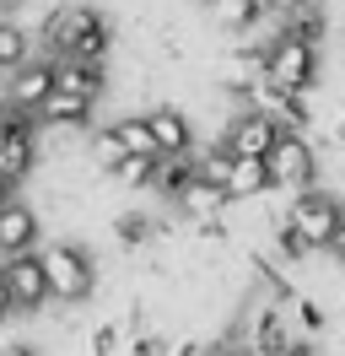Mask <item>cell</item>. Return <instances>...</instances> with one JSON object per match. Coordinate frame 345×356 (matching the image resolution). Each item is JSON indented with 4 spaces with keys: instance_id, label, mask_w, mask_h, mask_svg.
Segmentation results:
<instances>
[{
    "instance_id": "cell-4",
    "label": "cell",
    "mask_w": 345,
    "mask_h": 356,
    "mask_svg": "<svg viewBox=\"0 0 345 356\" xmlns=\"http://www.w3.org/2000/svg\"><path fill=\"white\" fill-rule=\"evenodd\" d=\"M264 173H270V189H286V195L313 189V178H319V152H313V140L297 135V130H286L275 140V152L264 156Z\"/></svg>"
},
{
    "instance_id": "cell-6",
    "label": "cell",
    "mask_w": 345,
    "mask_h": 356,
    "mask_svg": "<svg viewBox=\"0 0 345 356\" xmlns=\"http://www.w3.org/2000/svg\"><path fill=\"white\" fill-rule=\"evenodd\" d=\"M286 135V124H280L270 108H243L227 119V130H221V146L232 156H248V162H264V156L275 152V140Z\"/></svg>"
},
{
    "instance_id": "cell-5",
    "label": "cell",
    "mask_w": 345,
    "mask_h": 356,
    "mask_svg": "<svg viewBox=\"0 0 345 356\" xmlns=\"http://www.w3.org/2000/svg\"><path fill=\"white\" fill-rule=\"evenodd\" d=\"M340 216H345V205L329 195V189H302V195H291V211H286V227H297L302 232V243L313 248H329V238H335V227H340Z\"/></svg>"
},
{
    "instance_id": "cell-29",
    "label": "cell",
    "mask_w": 345,
    "mask_h": 356,
    "mask_svg": "<svg viewBox=\"0 0 345 356\" xmlns=\"http://www.w3.org/2000/svg\"><path fill=\"white\" fill-rule=\"evenodd\" d=\"M0 356H38V351H33V346H22V340H6V346H0Z\"/></svg>"
},
{
    "instance_id": "cell-28",
    "label": "cell",
    "mask_w": 345,
    "mask_h": 356,
    "mask_svg": "<svg viewBox=\"0 0 345 356\" xmlns=\"http://www.w3.org/2000/svg\"><path fill=\"white\" fill-rule=\"evenodd\" d=\"M329 254L345 265V216H340V227H335V238H329Z\"/></svg>"
},
{
    "instance_id": "cell-10",
    "label": "cell",
    "mask_w": 345,
    "mask_h": 356,
    "mask_svg": "<svg viewBox=\"0 0 345 356\" xmlns=\"http://www.w3.org/2000/svg\"><path fill=\"white\" fill-rule=\"evenodd\" d=\"M146 124H151V135H157V152H162V156H189L194 152V124H189V113H184V108L162 103V108L146 113Z\"/></svg>"
},
{
    "instance_id": "cell-11",
    "label": "cell",
    "mask_w": 345,
    "mask_h": 356,
    "mask_svg": "<svg viewBox=\"0 0 345 356\" xmlns=\"http://www.w3.org/2000/svg\"><path fill=\"white\" fill-rule=\"evenodd\" d=\"M54 87L70 92V97H86V103H97L108 87V65H97V60H54Z\"/></svg>"
},
{
    "instance_id": "cell-16",
    "label": "cell",
    "mask_w": 345,
    "mask_h": 356,
    "mask_svg": "<svg viewBox=\"0 0 345 356\" xmlns=\"http://www.w3.org/2000/svg\"><path fill=\"white\" fill-rule=\"evenodd\" d=\"M92 108L97 103H86V97H70V92L54 87V97L38 108V124H49V130H81L86 119H92Z\"/></svg>"
},
{
    "instance_id": "cell-33",
    "label": "cell",
    "mask_w": 345,
    "mask_h": 356,
    "mask_svg": "<svg viewBox=\"0 0 345 356\" xmlns=\"http://www.w3.org/2000/svg\"><path fill=\"white\" fill-rule=\"evenodd\" d=\"M22 6H27V0H0V17H6V11H22Z\"/></svg>"
},
{
    "instance_id": "cell-9",
    "label": "cell",
    "mask_w": 345,
    "mask_h": 356,
    "mask_svg": "<svg viewBox=\"0 0 345 356\" xmlns=\"http://www.w3.org/2000/svg\"><path fill=\"white\" fill-rule=\"evenodd\" d=\"M38 211L22 200L0 205V259H17V254H38Z\"/></svg>"
},
{
    "instance_id": "cell-15",
    "label": "cell",
    "mask_w": 345,
    "mask_h": 356,
    "mask_svg": "<svg viewBox=\"0 0 345 356\" xmlns=\"http://www.w3.org/2000/svg\"><path fill=\"white\" fill-rule=\"evenodd\" d=\"M211 17H216V27L221 33H232V38H248L270 11L259 6V0H211Z\"/></svg>"
},
{
    "instance_id": "cell-20",
    "label": "cell",
    "mask_w": 345,
    "mask_h": 356,
    "mask_svg": "<svg viewBox=\"0 0 345 356\" xmlns=\"http://www.w3.org/2000/svg\"><path fill=\"white\" fill-rule=\"evenodd\" d=\"M108 130H113V140H119L129 156H162L157 152V135H151V124H146V113H129V119L108 124Z\"/></svg>"
},
{
    "instance_id": "cell-13",
    "label": "cell",
    "mask_w": 345,
    "mask_h": 356,
    "mask_svg": "<svg viewBox=\"0 0 345 356\" xmlns=\"http://www.w3.org/2000/svg\"><path fill=\"white\" fill-rule=\"evenodd\" d=\"M194 152L189 156H157V173H151V195H162V200H184V189L194 184Z\"/></svg>"
},
{
    "instance_id": "cell-18",
    "label": "cell",
    "mask_w": 345,
    "mask_h": 356,
    "mask_svg": "<svg viewBox=\"0 0 345 356\" xmlns=\"http://www.w3.org/2000/svg\"><path fill=\"white\" fill-rule=\"evenodd\" d=\"M270 189V173H264V162H248V156H237L232 173H227V195L232 200H259Z\"/></svg>"
},
{
    "instance_id": "cell-24",
    "label": "cell",
    "mask_w": 345,
    "mask_h": 356,
    "mask_svg": "<svg viewBox=\"0 0 345 356\" xmlns=\"http://www.w3.org/2000/svg\"><path fill=\"white\" fill-rule=\"evenodd\" d=\"M291 313H297V324H302L307 334L329 330V313H323V302H313V297H291Z\"/></svg>"
},
{
    "instance_id": "cell-3",
    "label": "cell",
    "mask_w": 345,
    "mask_h": 356,
    "mask_svg": "<svg viewBox=\"0 0 345 356\" xmlns=\"http://www.w3.org/2000/svg\"><path fill=\"white\" fill-rule=\"evenodd\" d=\"M264 81L280 92H313V81H319V44H302V38L275 33L270 54H264Z\"/></svg>"
},
{
    "instance_id": "cell-7",
    "label": "cell",
    "mask_w": 345,
    "mask_h": 356,
    "mask_svg": "<svg viewBox=\"0 0 345 356\" xmlns=\"http://www.w3.org/2000/svg\"><path fill=\"white\" fill-rule=\"evenodd\" d=\"M6 270V286H11V308L17 313H38L49 308V275H43V259L38 254H17V259H0Z\"/></svg>"
},
{
    "instance_id": "cell-19",
    "label": "cell",
    "mask_w": 345,
    "mask_h": 356,
    "mask_svg": "<svg viewBox=\"0 0 345 356\" xmlns=\"http://www.w3.org/2000/svg\"><path fill=\"white\" fill-rule=\"evenodd\" d=\"M27 60H38V54H33V38L22 33V22L0 17V70L11 76V70H22Z\"/></svg>"
},
{
    "instance_id": "cell-8",
    "label": "cell",
    "mask_w": 345,
    "mask_h": 356,
    "mask_svg": "<svg viewBox=\"0 0 345 356\" xmlns=\"http://www.w3.org/2000/svg\"><path fill=\"white\" fill-rule=\"evenodd\" d=\"M54 97V60H27L22 70L6 76V108H22L38 119V108Z\"/></svg>"
},
{
    "instance_id": "cell-2",
    "label": "cell",
    "mask_w": 345,
    "mask_h": 356,
    "mask_svg": "<svg viewBox=\"0 0 345 356\" xmlns=\"http://www.w3.org/2000/svg\"><path fill=\"white\" fill-rule=\"evenodd\" d=\"M43 259V275H49V297L54 302H86L92 297V286H97V265H92V254L76 243H43L38 248Z\"/></svg>"
},
{
    "instance_id": "cell-21",
    "label": "cell",
    "mask_w": 345,
    "mask_h": 356,
    "mask_svg": "<svg viewBox=\"0 0 345 356\" xmlns=\"http://www.w3.org/2000/svg\"><path fill=\"white\" fill-rule=\"evenodd\" d=\"M280 33L286 38H302V44H319L329 38V17H323L319 6H302V11H291V17H280Z\"/></svg>"
},
{
    "instance_id": "cell-26",
    "label": "cell",
    "mask_w": 345,
    "mask_h": 356,
    "mask_svg": "<svg viewBox=\"0 0 345 356\" xmlns=\"http://www.w3.org/2000/svg\"><path fill=\"white\" fill-rule=\"evenodd\" d=\"M119 340H125L119 324H97L92 330V356H119Z\"/></svg>"
},
{
    "instance_id": "cell-14",
    "label": "cell",
    "mask_w": 345,
    "mask_h": 356,
    "mask_svg": "<svg viewBox=\"0 0 345 356\" xmlns=\"http://www.w3.org/2000/svg\"><path fill=\"white\" fill-rule=\"evenodd\" d=\"M227 205H232V195H227L221 184L194 178L189 189H184V200H178V211H184L189 222H211V216H227Z\"/></svg>"
},
{
    "instance_id": "cell-22",
    "label": "cell",
    "mask_w": 345,
    "mask_h": 356,
    "mask_svg": "<svg viewBox=\"0 0 345 356\" xmlns=\"http://www.w3.org/2000/svg\"><path fill=\"white\" fill-rule=\"evenodd\" d=\"M151 173H157V156H125L108 184H119V189H151Z\"/></svg>"
},
{
    "instance_id": "cell-23",
    "label": "cell",
    "mask_w": 345,
    "mask_h": 356,
    "mask_svg": "<svg viewBox=\"0 0 345 356\" xmlns=\"http://www.w3.org/2000/svg\"><path fill=\"white\" fill-rule=\"evenodd\" d=\"M125 156H129V152L119 146V140H113V130H97V135H92V162H97L103 173H113Z\"/></svg>"
},
{
    "instance_id": "cell-12",
    "label": "cell",
    "mask_w": 345,
    "mask_h": 356,
    "mask_svg": "<svg viewBox=\"0 0 345 356\" xmlns=\"http://www.w3.org/2000/svg\"><path fill=\"white\" fill-rule=\"evenodd\" d=\"M297 346V334H291V318L280 302H264L254 313V356H286Z\"/></svg>"
},
{
    "instance_id": "cell-25",
    "label": "cell",
    "mask_w": 345,
    "mask_h": 356,
    "mask_svg": "<svg viewBox=\"0 0 345 356\" xmlns=\"http://www.w3.org/2000/svg\"><path fill=\"white\" fill-rule=\"evenodd\" d=\"M129 356H172V340H168V334H162V330H141V334H135V346H129Z\"/></svg>"
},
{
    "instance_id": "cell-30",
    "label": "cell",
    "mask_w": 345,
    "mask_h": 356,
    "mask_svg": "<svg viewBox=\"0 0 345 356\" xmlns=\"http://www.w3.org/2000/svg\"><path fill=\"white\" fill-rule=\"evenodd\" d=\"M211 356H254V346H211Z\"/></svg>"
},
{
    "instance_id": "cell-27",
    "label": "cell",
    "mask_w": 345,
    "mask_h": 356,
    "mask_svg": "<svg viewBox=\"0 0 345 356\" xmlns=\"http://www.w3.org/2000/svg\"><path fill=\"white\" fill-rule=\"evenodd\" d=\"M270 17H291V11H302V6H313V0H259Z\"/></svg>"
},
{
    "instance_id": "cell-32",
    "label": "cell",
    "mask_w": 345,
    "mask_h": 356,
    "mask_svg": "<svg viewBox=\"0 0 345 356\" xmlns=\"http://www.w3.org/2000/svg\"><path fill=\"white\" fill-rule=\"evenodd\" d=\"M6 200H17V195H11V178L0 173V205H6Z\"/></svg>"
},
{
    "instance_id": "cell-34",
    "label": "cell",
    "mask_w": 345,
    "mask_h": 356,
    "mask_svg": "<svg viewBox=\"0 0 345 356\" xmlns=\"http://www.w3.org/2000/svg\"><path fill=\"white\" fill-rule=\"evenodd\" d=\"M335 140H340V146H345V113H340V124H335Z\"/></svg>"
},
{
    "instance_id": "cell-1",
    "label": "cell",
    "mask_w": 345,
    "mask_h": 356,
    "mask_svg": "<svg viewBox=\"0 0 345 356\" xmlns=\"http://www.w3.org/2000/svg\"><path fill=\"white\" fill-rule=\"evenodd\" d=\"M43 60H97L108 65V49H113V27L97 6H86V0H60L49 17H43Z\"/></svg>"
},
{
    "instance_id": "cell-17",
    "label": "cell",
    "mask_w": 345,
    "mask_h": 356,
    "mask_svg": "<svg viewBox=\"0 0 345 356\" xmlns=\"http://www.w3.org/2000/svg\"><path fill=\"white\" fill-rule=\"evenodd\" d=\"M162 232H168V222H157V216H146V211H125V216L113 222V243L146 248V243H157Z\"/></svg>"
},
{
    "instance_id": "cell-31",
    "label": "cell",
    "mask_w": 345,
    "mask_h": 356,
    "mask_svg": "<svg viewBox=\"0 0 345 356\" xmlns=\"http://www.w3.org/2000/svg\"><path fill=\"white\" fill-rule=\"evenodd\" d=\"M286 356H323V351H319V346H307V340H297V346H291Z\"/></svg>"
}]
</instances>
